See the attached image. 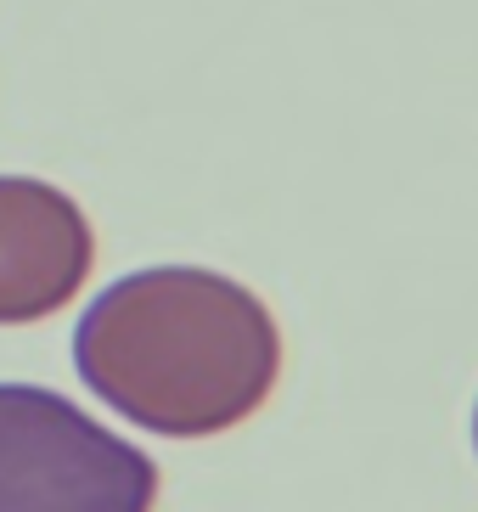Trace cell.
Here are the masks:
<instances>
[{
	"mask_svg": "<svg viewBox=\"0 0 478 512\" xmlns=\"http://www.w3.org/2000/svg\"><path fill=\"white\" fill-rule=\"evenodd\" d=\"M85 389L164 439H214L276 389L282 332L259 293L220 271L152 265L102 287L74 327Z\"/></svg>",
	"mask_w": 478,
	"mask_h": 512,
	"instance_id": "cell-1",
	"label": "cell"
},
{
	"mask_svg": "<svg viewBox=\"0 0 478 512\" xmlns=\"http://www.w3.org/2000/svg\"><path fill=\"white\" fill-rule=\"evenodd\" d=\"M158 467L57 389L0 383V512H152Z\"/></svg>",
	"mask_w": 478,
	"mask_h": 512,
	"instance_id": "cell-2",
	"label": "cell"
},
{
	"mask_svg": "<svg viewBox=\"0 0 478 512\" xmlns=\"http://www.w3.org/2000/svg\"><path fill=\"white\" fill-rule=\"evenodd\" d=\"M96 265L90 220L34 175H0V327L57 316Z\"/></svg>",
	"mask_w": 478,
	"mask_h": 512,
	"instance_id": "cell-3",
	"label": "cell"
},
{
	"mask_svg": "<svg viewBox=\"0 0 478 512\" xmlns=\"http://www.w3.org/2000/svg\"><path fill=\"white\" fill-rule=\"evenodd\" d=\"M473 445H478V411H473Z\"/></svg>",
	"mask_w": 478,
	"mask_h": 512,
	"instance_id": "cell-4",
	"label": "cell"
}]
</instances>
